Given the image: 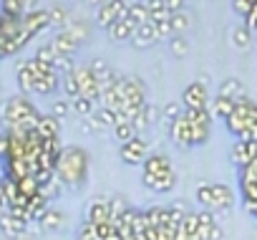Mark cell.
Wrapping results in <instances>:
<instances>
[{"label":"cell","instance_id":"6da1fadb","mask_svg":"<svg viewBox=\"0 0 257 240\" xmlns=\"http://www.w3.org/2000/svg\"><path fill=\"white\" fill-rule=\"evenodd\" d=\"M88 175V152L83 147H63L58 165H56V177L63 182V187H78L86 182Z\"/></svg>","mask_w":257,"mask_h":240},{"label":"cell","instance_id":"7a4b0ae2","mask_svg":"<svg viewBox=\"0 0 257 240\" xmlns=\"http://www.w3.org/2000/svg\"><path fill=\"white\" fill-rule=\"evenodd\" d=\"M224 124L237 139H254L257 142V104L247 94L234 99V111L224 119Z\"/></svg>","mask_w":257,"mask_h":240},{"label":"cell","instance_id":"3957f363","mask_svg":"<svg viewBox=\"0 0 257 240\" xmlns=\"http://www.w3.org/2000/svg\"><path fill=\"white\" fill-rule=\"evenodd\" d=\"M0 116H3L6 127H18V124H36L41 111L26 99V96H11L0 104Z\"/></svg>","mask_w":257,"mask_h":240},{"label":"cell","instance_id":"277c9868","mask_svg":"<svg viewBox=\"0 0 257 240\" xmlns=\"http://www.w3.org/2000/svg\"><path fill=\"white\" fill-rule=\"evenodd\" d=\"M197 200L209 210V212H224L227 207H232V190L222 182H199L197 185Z\"/></svg>","mask_w":257,"mask_h":240},{"label":"cell","instance_id":"5b68a950","mask_svg":"<svg viewBox=\"0 0 257 240\" xmlns=\"http://www.w3.org/2000/svg\"><path fill=\"white\" fill-rule=\"evenodd\" d=\"M73 76L78 81V89H81V96L83 99H91L93 104L101 99V84H98V76L91 71V66H76L73 68Z\"/></svg>","mask_w":257,"mask_h":240},{"label":"cell","instance_id":"8992f818","mask_svg":"<svg viewBox=\"0 0 257 240\" xmlns=\"http://www.w3.org/2000/svg\"><path fill=\"white\" fill-rule=\"evenodd\" d=\"M182 106L184 109H207L209 106V91L204 81H192L182 91Z\"/></svg>","mask_w":257,"mask_h":240},{"label":"cell","instance_id":"52a82bcc","mask_svg":"<svg viewBox=\"0 0 257 240\" xmlns=\"http://www.w3.org/2000/svg\"><path fill=\"white\" fill-rule=\"evenodd\" d=\"M126 16H128V3H123V0H106L96 13V23L108 28L111 23H116V21H121Z\"/></svg>","mask_w":257,"mask_h":240},{"label":"cell","instance_id":"ba28073f","mask_svg":"<svg viewBox=\"0 0 257 240\" xmlns=\"http://www.w3.org/2000/svg\"><path fill=\"white\" fill-rule=\"evenodd\" d=\"M118 154H121V159H123L126 165H144V159H147V154H149V144H147L144 137L137 134L134 139H128L126 144H121Z\"/></svg>","mask_w":257,"mask_h":240},{"label":"cell","instance_id":"9c48e42d","mask_svg":"<svg viewBox=\"0 0 257 240\" xmlns=\"http://www.w3.org/2000/svg\"><path fill=\"white\" fill-rule=\"evenodd\" d=\"M142 182L154 192H169L177 185V175H174V167L162 170V172H142Z\"/></svg>","mask_w":257,"mask_h":240},{"label":"cell","instance_id":"30bf717a","mask_svg":"<svg viewBox=\"0 0 257 240\" xmlns=\"http://www.w3.org/2000/svg\"><path fill=\"white\" fill-rule=\"evenodd\" d=\"M229 159H232V165H237L239 170H244L252 159H257V142L254 139H237L232 144Z\"/></svg>","mask_w":257,"mask_h":240},{"label":"cell","instance_id":"8fae6325","mask_svg":"<svg viewBox=\"0 0 257 240\" xmlns=\"http://www.w3.org/2000/svg\"><path fill=\"white\" fill-rule=\"evenodd\" d=\"M86 222L91 225H103V222H111V212H108V197L106 195H98L88 202L86 207Z\"/></svg>","mask_w":257,"mask_h":240},{"label":"cell","instance_id":"7c38bea8","mask_svg":"<svg viewBox=\"0 0 257 240\" xmlns=\"http://www.w3.org/2000/svg\"><path fill=\"white\" fill-rule=\"evenodd\" d=\"M169 132H172V139H174L177 144H182V147H194V127L187 122L184 116L172 119Z\"/></svg>","mask_w":257,"mask_h":240},{"label":"cell","instance_id":"4fadbf2b","mask_svg":"<svg viewBox=\"0 0 257 240\" xmlns=\"http://www.w3.org/2000/svg\"><path fill=\"white\" fill-rule=\"evenodd\" d=\"M48 26H51V13H48V11L36 8V11H31V13L23 16V31H26L28 36H36V33H41V31L48 28Z\"/></svg>","mask_w":257,"mask_h":240},{"label":"cell","instance_id":"5bb4252c","mask_svg":"<svg viewBox=\"0 0 257 240\" xmlns=\"http://www.w3.org/2000/svg\"><path fill=\"white\" fill-rule=\"evenodd\" d=\"M106 31H108V36H111L113 41H128V38L134 36V31H137V23L126 16V18H121V21L111 23Z\"/></svg>","mask_w":257,"mask_h":240},{"label":"cell","instance_id":"9a60e30c","mask_svg":"<svg viewBox=\"0 0 257 240\" xmlns=\"http://www.w3.org/2000/svg\"><path fill=\"white\" fill-rule=\"evenodd\" d=\"M28 225L31 222H26V220H21V217H13L11 212H6L3 217H0V230H3L8 237H18V235H23L26 230H28Z\"/></svg>","mask_w":257,"mask_h":240},{"label":"cell","instance_id":"2e32d148","mask_svg":"<svg viewBox=\"0 0 257 240\" xmlns=\"http://www.w3.org/2000/svg\"><path fill=\"white\" fill-rule=\"evenodd\" d=\"M157 38H159V36H157V26L149 21V23H142V26H137V31H134V36H132V43H134V46H142V48H147V46H152Z\"/></svg>","mask_w":257,"mask_h":240},{"label":"cell","instance_id":"e0dca14e","mask_svg":"<svg viewBox=\"0 0 257 240\" xmlns=\"http://www.w3.org/2000/svg\"><path fill=\"white\" fill-rule=\"evenodd\" d=\"M58 132H61L58 116H53V114H41L38 116V134L43 139H53V137H58Z\"/></svg>","mask_w":257,"mask_h":240},{"label":"cell","instance_id":"ac0fdd59","mask_svg":"<svg viewBox=\"0 0 257 240\" xmlns=\"http://www.w3.org/2000/svg\"><path fill=\"white\" fill-rule=\"evenodd\" d=\"M51 46H53L56 56H71V53H76V48H78V43H76L66 31H61V33L51 41Z\"/></svg>","mask_w":257,"mask_h":240},{"label":"cell","instance_id":"d6986e66","mask_svg":"<svg viewBox=\"0 0 257 240\" xmlns=\"http://www.w3.org/2000/svg\"><path fill=\"white\" fill-rule=\"evenodd\" d=\"M162 170H172L169 157L162 154V152L147 154V159H144V165H142V172H162Z\"/></svg>","mask_w":257,"mask_h":240},{"label":"cell","instance_id":"ffe728a7","mask_svg":"<svg viewBox=\"0 0 257 240\" xmlns=\"http://www.w3.org/2000/svg\"><path fill=\"white\" fill-rule=\"evenodd\" d=\"M144 3H147V11H149L152 23H159V21H169L172 18V13H169L164 0H144Z\"/></svg>","mask_w":257,"mask_h":240},{"label":"cell","instance_id":"44dd1931","mask_svg":"<svg viewBox=\"0 0 257 240\" xmlns=\"http://www.w3.org/2000/svg\"><path fill=\"white\" fill-rule=\"evenodd\" d=\"M18 86L23 94H36V76L31 73V68L26 66V61L18 63Z\"/></svg>","mask_w":257,"mask_h":240},{"label":"cell","instance_id":"7402d4cb","mask_svg":"<svg viewBox=\"0 0 257 240\" xmlns=\"http://www.w3.org/2000/svg\"><path fill=\"white\" fill-rule=\"evenodd\" d=\"M219 94L222 96H229V99H239V96H244V84L237 76H229V78H224L219 84Z\"/></svg>","mask_w":257,"mask_h":240},{"label":"cell","instance_id":"603a6c76","mask_svg":"<svg viewBox=\"0 0 257 240\" xmlns=\"http://www.w3.org/2000/svg\"><path fill=\"white\" fill-rule=\"evenodd\" d=\"M38 222H41V227H43V230H58V227H63V222H66V215H63L61 210H53V207H48Z\"/></svg>","mask_w":257,"mask_h":240},{"label":"cell","instance_id":"cb8c5ba5","mask_svg":"<svg viewBox=\"0 0 257 240\" xmlns=\"http://www.w3.org/2000/svg\"><path fill=\"white\" fill-rule=\"evenodd\" d=\"M93 127H116V111L106 109V106H96V111L91 114Z\"/></svg>","mask_w":257,"mask_h":240},{"label":"cell","instance_id":"d4e9b609","mask_svg":"<svg viewBox=\"0 0 257 240\" xmlns=\"http://www.w3.org/2000/svg\"><path fill=\"white\" fill-rule=\"evenodd\" d=\"M189 124H204V127H212V111L209 106L207 109H184L182 114Z\"/></svg>","mask_w":257,"mask_h":240},{"label":"cell","instance_id":"484cf974","mask_svg":"<svg viewBox=\"0 0 257 240\" xmlns=\"http://www.w3.org/2000/svg\"><path fill=\"white\" fill-rule=\"evenodd\" d=\"M58 84H61V73L58 71L46 73V76H38L36 78V94H51V91L58 89Z\"/></svg>","mask_w":257,"mask_h":240},{"label":"cell","instance_id":"4316f807","mask_svg":"<svg viewBox=\"0 0 257 240\" xmlns=\"http://www.w3.org/2000/svg\"><path fill=\"white\" fill-rule=\"evenodd\" d=\"M212 116H219V119H227L232 111H234V99H229V96H217L214 101H212Z\"/></svg>","mask_w":257,"mask_h":240},{"label":"cell","instance_id":"83f0119b","mask_svg":"<svg viewBox=\"0 0 257 240\" xmlns=\"http://www.w3.org/2000/svg\"><path fill=\"white\" fill-rule=\"evenodd\" d=\"M0 13L6 18H23L26 16V3L23 0H0Z\"/></svg>","mask_w":257,"mask_h":240},{"label":"cell","instance_id":"f1b7e54d","mask_svg":"<svg viewBox=\"0 0 257 240\" xmlns=\"http://www.w3.org/2000/svg\"><path fill=\"white\" fill-rule=\"evenodd\" d=\"M128 18H132L137 26L142 23H149V11H147V3H139V0H134V3H128Z\"/></svg>","mask_w":257,"mask_h":240},{"label":"cell","instance_id":"f546056e","mask_svg":"<svg viewBox=\"0 0 257 240\" xmlns=\"http://www.w3.org/2000/svg\"><path fill=\"white\" fill-rule=\"evenodd\" d=\"M71 106L76 109V114H78L81 119H88V116L96 111V104H93L91 99H83V96H76V99H71Z\"/></svg>","mask_w":257,"mask_h":240},{"label":"cell","instance_id":"4dcf8cb0","mask_svg":"<svg viewBox=\"0 0 257 240\" xmlns=\"http://www.w3.org/2000/svg\"><path fill=\"white\" fill-rule=\"evenodd\" d=\"M126 210H128V202H126L123 195H113V197H108V212H111V220H113V217H121Z\"/></svg>","mask_w":257,"mask_h":240},{"label":"cell","instance_id":"1f68e13d","mask_svg":"<svg viewBox=\"0 0 257 240\" xmlns=\"http://www.w3.org/2000/svg\"><path fill=\"white\" fill-rule=\"evenodd\" d=\"M189 23H192V18H189L187 11H177V13H172V31H174V33H184V31L189 28Z\"/></svg>","mask_w":257,"mask_h":240},{"label":"cell","instance_id":"d6a6232c","mask_svg":"<svg viewBox=\"0 0 257 240\" xmlns=\"http://www.w3.org/2000/svg\"><path fill=\"white\" fill-rule=\"evenodd\" d=\"M232 43H234L237 48H247V46L252 43V33H249L244 26H237V28H232Z\"/></svg>","mask_w":257,"mask_h":240},{"label":"cell","instance_id":"836d02e7","mask_svg":"<svg viewBox=\"0 0 257 240\" xmlns=\"http://www.w3.org/2000/svg\"><path fill=\"white\" fill-rule=\"evenodd\" d=\"M169 48H172V53H177V56H187V53H189V41H187L182 33H174V36L169 38Z\"/></svg>","mask_w":257,"mask_h":240},{"label":"cell","instance_id":"e575fe53","mask_svg":"<svg viewBox=\"0 0 257 240\" xmlns=\"http://www.w3.org/2000/svg\"><path fill=\"white\" fill-rule=\"evenodd\" d=\"M239 190H242V202H257V182L254 180H244L242 177Z\"/></svg>","mask_w":257,"mask_h":240},{"label":"cell","instance_id":"d590c367","mask_svg":"<svg viewBox=\"0 0 257 240\" xmlns=\"http://www.w3.org/2000/svg\"><path fill=\"white\" fill-rule=\"evenodd\" d=\"M61 190H63V182H61L58 177H53L51 182H46V185L41 187V195H43V197L51 202L53 197H58V195H61Z\"/></svg>","mask_w":257,"mask_h":240},{"label":"cell","instance_id":"8d00e7d4","mask_svg":"<svg viewBox=\"0 0 257 240\" xmlns=\"http://www.w3.org/2000/svg\"><path fill=\"white\" fill-rule=\"evenodd\" d=\"M113 132H116V139H118L121 144H126L128 139H134V137H137V129L132 127V122H126V124H116V127H113Z\"/></svg>","mask_w":257,"mask_h":240},{"label":"cell","instance_id":"74e56055","mask_svg":"<svg viewBox=\"0 0 257 240\" xmlns=\"http://www.w3.org/2000/svg\"><path fill=\"white\" fill-rule=\"evenodd\" d=\"M63 31H66V33H68V36H71L76 43H81V41L88 36V28H86V23H81V21H78V23H68Z\"/></svg>","mask_w":257,"mask_h":240},{"label":"cell","instance_id":"f35d334b","mask_svg":"<svg viewBox=\"0 0 257 240\" xmlns=\"http://www.w3.org/2000/svg\"><path fill=\"white\" fill-rule=\"evenodd\" d=\"M63 89H66V94H68V99H76V96H81V89H78V81H76V76H73V71L63 76Z\"/></svg>","mask_w":257,"mask_h":240},{"label":"cell","instance_id":"ab89813d","mask_svg":"<svg viewBox=\"0 0 257 240\" xmlns=\"http://www.w3.org/2000/svg\"><path fill=\"white\" fill-rule=\"evenodd\" d=\"M48 13H51V23H53V26H68V13H66V8L53 6V8H48Z\"/></svg>","mask_w":257,"mask_h":240},{"label":"cell","instance_id":"60d3db41","mask_svg":"<svg viewBox=\"0 0 257 240\" xmlns=\"http://www.w3.org/2000/svg\"><path fill=\"white\" fill-rule=\"evenodd\" d=\"M53 68H56L61 76H66V73H71L76 66H73L71 56H56V61H53Z\"/></svg>","mask_w":257,"mask_h":240},{"label":"cell","instance_id":"b9f144b4","mask_svg":"<svg viewBox=\"0 0 257 240\" xmlns=\"http://www.w3.org/2000/svg\"><path fill=\"white\" fill-rule=\"evenodd\" d=\"M76 240H98V235H96V225H91V222L83 220V225L78 227V237H76Z\"/></svg>","mask_w":257,"mask_h":240},{"label":"cell","instance_id":"7bdbcfd3","mask_svg":"<svg viewBox=\"0 0 257 240\" xmlns=\"http://www.w3.org/2000/svg\"><path fill=\"white\" fill-rule=\"evenodd\" d=\"M149 124H152V119L147 116V111H144V109H142V111H139V114H137V116L132 119V127L137 129V134H139V132H144V129H147Z\"/></svg>","mask_w":257,"mask_h":240},{"label":"cell","instance_id":"ee69618b","mask_svg":"<svg viewBox=\"0 0 257 240\" xmlns=\"http://www.w3.org/2000/svg\"><path fill=\"white\" fill-rule=\"evenodd\" d=\"M36 58H38V61H43V63H53V61H56V51H53V46H51V43L41 46V48H38V53H36Z\"/></svg>","mask_w":257,"mask_h":240},{"label":"cell","instance_id":"f6af8a7d","mask_svg":"<svg viewBox=\"0 0 257 240\" xmlns=\"http://www.w3.org/2000/svg\"><path fill=\"white\" fill-rule=\"evenodd\" d=\"M68 109H71V99H56L53 101V106H51V111H53V116H66L68 114Z\"/></svg>","mask_w":257,"mask_h":240},{"label":"cell","instance_id":"bcb514c9","mask_svg":"<svg viewBox=\"0 0 257 240\" xmlns=\"http://www.w3.org/2000/svg\"><path fill=\"white\" fill-rule=\"evenodd\" d=\"M244 28H247L249 33H257V3H254L252 11L244 16Z\"/></svg>","mask_w":257,"mask_h":240},{"label":"cell","instance_id":"7dc6e473","mask_svg":"<svg viewBox=\"0 0 257 240\" xmlns=\"http://www.w3.org/2000/svg\"><path fill=\"white\" fill-rule=\"evenodd\" d=\"M164 114H167V119H177V116H182V114H184V106H182V104H177V101H172V104H167V106H164Z\"/></svg>","mask_w":257,"mask_h":240},{"label":"cell","instance_id":"c3c4849f","mask_svg":"<svg viewBox=\"0 0 257 240\" xmlns=\"http://www.w3.org/2000/svg\"><path fill=\"white\" fill-rule=\"evenodd\" d=\"M154 26H157V36H159V38H162V36H169V38L174 36V31H172V18H169V21H159V23H154Z\"/></svg>","mask_w":257,"mask_h":240},{"label":"cell","instance_id":"681fc988","mask_svg":"<svg viewBox=\"0 0 257 240\" xmlns=\"http://www.w3.org/2000/svg\"><path fill=\"white\" fill-rule=\"evenodd\" d=\"M88 66H91V71H93L96 76H101V73H106V71H111V68H108V63H106L103 58H93V61H91Z\"/></svg>","mask_w":257,"mask_h":240},{"label":"cell","instance_id":"f907efd6","mask_svg":"<svg viewBox=\"0 0 257 240\" xmlns=\"http://www.w3.org/2000/svg\"><path fill=\"white\" fill-rule=\"evenodd\" d=\"M232 8H234L239 16H247V13L252 11V3H249V0H232Z\"/></svg>","mask_w":257,"mask_h":240},{"label":"cell","instance_id":"816d5d0a","mask_svg":"<svg viewBox=\"0 0 257 240\" xmlns=\"http://www.w3.org/2000/svg\"><path fill=\"white\" fill-rule=\"evenodd\" d=\"M8 149H11V134H0V157H8Z\"/></svg>","mask_w":257,"mask_h":240},{"label":"cell","instance_id":"f5cc1de1","mask_svg":"<svg viewBox=\"0 0 257 240\" xmlns=\"http://www.w3.org/2000/svg\"><path fill=\"white\" fill-rule=\"evenodd\" d=\"M169 13H177V11H184V0H164Z\"/></svg>","mask_w":257,"mask_h":240},{"label":"cell","instance_id":"db71d44e","mask_svg":"<svg viewBox=\"0 0 257 240\" xmlns=\"http://www.w3.org/2000/svg\"><path fill=\"white\" fill-rule=\"evenodd\" d=\"M8 212V200H6V195H3V187H0V217H3Z\"/></svg>","mask_w":257,"mask_h":240},{"label":"cell","instance_id":"11a10c76","mask_svg":"<svg viewBox=\"0 0 257 240\" xmlns=\"http://www.w3.org/2000/svg\"><path fill=\"white\" fill-rule=\"evenodd\" d=\"M242 205H244V210H247V212L257 220V202H242Z\"/></svg>","mask_w":257,"mask_h":240},{"label":"cell","instance_id":"9f6ffc18","mask_svg":"<svg viewBox=\"0 0 257 240\" xmlns=\"http://www.w3.org/2000/svg\"><path fill=\"white\" fill-rule=\"evenodd\" d=\"M23 3H26V13H31V11H36L38 0H23Z\"/></svg>","mask_w":257,"mask_h":240},{"label":"cell","instance_id":"6f0895ef","mask_svg":"<svg viewBox=\"0 0 257 240\" xmlns=\"http://www.w3.org/2000/svg\"><path fill=\"white\" fill-rule=\"evenodd\" d=\"M86 3H88V6H98V8H101V6L106 3V0H86Z\"/></svg>","mask_w":257,"mask_h":240},{"label":"cell","instance_id":"680465c9","mask_svg":"<svg viewBox=\"0 0 257 240\" xmlns=\"http://www.w3.org/2000/svg\"><path fill=\"white\" fill-rule=\"evenodd\" d=\"M0 28H3V13H0Z\"/></svg>","mask_w":257,"mask_h":240},{"label":"cell","instance_id":"91938a15","mask_svg":"<svg viewBox=\"0 0 257 240\" xmlns=\"http://www.w3.org/2000/svg\"><path fill=\"white\" fill-rule=\"evenodd\" d=\"M123 3H134V0H123Z\"/></svg>","mask_w":257,"mask_h":240}]
</instances>
